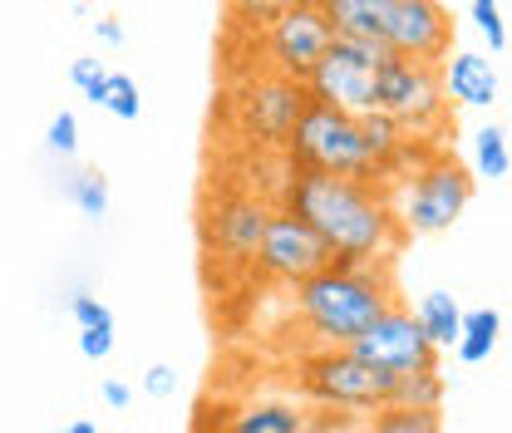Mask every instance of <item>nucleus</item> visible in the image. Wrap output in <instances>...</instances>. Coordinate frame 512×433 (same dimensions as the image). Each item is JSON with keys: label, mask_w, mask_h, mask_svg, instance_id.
Instances as JSON below:
<instances>
[{"label": "nucleus", "mask_w": 512, "mask_h": 433, "mask_svg": "<svg viewBox=\"0 0 512 433\" xmlns=\"http://www.w3.org/2000/svg\"><path fill=\"white\" fill-rule=\"evenodd\" d=\"M365 433H444V414H424V409H394V404H384L380 414H370Z\"/></svg>", "instance_id": "nucleus-20"}, {"label": "nucleus", "mask_w": 512, "mask_h": 433, "mask_svg": "<svg viewBox=\"0 0 512 433\" xmlns=\"http://www.w3.org/2000/svg\"><path fill=\"white\" fill-rule=\"evenodd\" d=\"M252 266L266 276V281L301 286V281H311L320 271H330L335 256H330V247L320 242L301 217H291V212L276 207V217H271V227H266V237H261V247H256Z\"/></svg>", "instance_id": "nucleus-11"}, {"label": "nucleus", "mask_w": 512, "mask_h": 433, "mask_svg": "<svg viewBox=\"0 0 512 433\" xmlns=\"http://www.w3.org/2000/svg\"><path fill=\"white\" fill-rule=\"evenodd\" d=\"M227 433H325L320 429V414L301 409V404H286V399H261L247 404Z\"/></svg>", "instance_id": "nucleus-15"}, {"label": "nucleus", "mask_w": 512, "mask_h": 433, "mask_svg": "<svg viewBox=\"0 0 512 433\" xmlns=\"http://www.w3.org/2000/svg\"><path fill=\"white\" fill-rule=\"evenodd\" d=\"M69 79H74V89H79V94H89V89H94V84H104L109 74H104V64L99 60H74L69 64Z\"/></svg>", "instance_id": "nucleus-29"}, {"label": "nucleus", "mask_w": 512, "mask_h": 433, "mask_svg": "<svg viewBox=\"0 0 512 433\" xmlns=\"http://www.w3.org/2000/svg\"><path fill=\"white\" fill-rule=\"evenodd\" d=\"M296 374H301V394L335 414H380L394 389V379L360 365L350 350H316L296 360Z\"/></svg>", "instance_id": "nucleus-5"}, {"label": "nucleus", "mask_w": 512, "mask_h": 433, "mask_svg": "<svg viewBox=\"0 0 512 433\" xmlns=\"http://www.w3.org/2000/svg\"><path fill=\"white\" fill-rule=\"evenodd\" d=\"M325 20L340 40H380V0H325Z\"/></svg>", "instance_id": "nucleus-16"}, {"label": "nucleus", "mask_w": 512, "mask_h": 433, "mask_svg": "<svg viewBox=\"0 0 512 433\" xmlns=\"http://www.w3.org/2000/svg\"><path fill=\"white\" fill-rule=\"evenodd\" d=\"M281 212L301 217L320 242L330 247L335 266H384L399 242L409 237L399 212L384 202L370 183L355 178H330L296 168L291 187L281 197Z\"/></svg>", "instance_id": "nucleus-1"}, {"label": "nucleus", "mask_w": 512, "mask_h": 433, "mask_svg": "<svg viewBox=\"0 0 512 433\" xmlns=\"http://www.w3.org/2000/svg\"><path fill=\"white\" fill-rule=\"evenodd\" d=\"M173 389H178V370H173V365H148V370H143V394L168 399Z\"/></svg>", "instance_id": "nucleus-27"}, {"label": "nucleus", "mask_w": 512, "mask_h": 433, "mask_svg": "<svg viewBox=\"0 0 512 433\" xmlns=\"http://www.w3.org/2000/svg\"><path fill=\"white\" fill-rule=\"evenodd\" d=\"M45 143H50V153H60V158H74V148H79V119L60 109L55 119H50V133H45Z\"/></svg>", "instance_id": "nucleus-26"}, {"label": "nucleus", "mask_w": 512, "mask_h": 433, "mask_svg": "<svg viewBox=\"0 0 512 433\" xmlns=\"http://www.w3.org/2000/svg\"><path fill=\"white\" fill-rule=\"evenodd\" d=\"M498 335H503V315L493 306L483 310H463V335H458V360L463 365H483L488 355H493V345H498Z\"/></svg>", "instance_id": "nucleus-19"}, {"label": "nucleus", "mask_w": 512, "mask_h": 433, "mask_svg": "<svg viewBox=\"0 0 512 433\" xmlns=\"http://www.w3.org/2000/svg\"><path fill=\"white\" fill-rule=\"evenodd\" d=\"M389 306L394 291L384 266H330L296 286V315L320 340V350H350Z\"/></svg>", "instance_id": "nucleus-2"}, {"label": "nucleus", "mask_w": 512, "mask_h": 433, "mask_svg": "<svg viewBox=\"0 0 512 433\" xmlns=\"http://www.w3.org/2000/svg\"><path fill=\"white\" fill-rule=\"evenodd\" d=\"M498 69L488 55L478 50H453L444 64V94L448 104H463V109H493L498 104Z\"/></svg>", "instance_id": "nucleus-14"}, {"label": "nucleus", "mask_w": 512, "mask_h": 433, "mask_svg": "<svg viewBox=\"0 0 512 433\" xmlns=\"http://www.w3.org/2000/svg\"><path fill=\"white\" fill-rule=\"evenodd\" d=\"M104 109H109L114 119H124V124H133V119H138V84H133L128 74H109Z\"/></svg>", "instance_id": "nucleus-25"}, {"label": "nucleus", "mask_w": 512, "mask_h": 433, "mask_svg": "<svg viewBox=\"0 0 512 433\" xmlns=\"http://www.w3.org/2000/svg\"><path fill=\"white\" fill-rule=\"evenodd\" d=\"M286 158L291 168H306V173H330V178H355L365 183L375 168H370V153H365V133L360 119L330 109V104H306V114L296 119L291 138H286Z\"/></svg>", "instance_id": "nucleus-3"}, {"label": "nucleus", "mask_w": 512, "mask_h": 433, "mask_svg": "<svg viewBox=\"0 0 512 433\" xmlns=\"http://www.w3.org/2000/svg\"><path fill=\"white\" fill-rule=\"evenodd\" d=\"M306 104H311V89L291 84L281 74H256L252 84L242 89V99H237L242 128L266 148H286V138H291L296 119L306 114Z\"/></svg>", "instance_id": "nucleus-13"}, {"label": "nucleus", "mask_w": 512, "mask_h": 433, "mask_svg": "<svg viewBox=\"0 0 512 433\" xmlns=\"http://www.w3.org/2000/svg\"><path fill=\"white\" fill-rule=\"evenodd\" d=\"M69 315H74L79 330H114V310L104 306L99 296H89V291H74L69 296Z\"/></svg>", "instance_id": "nucleus-24"}, {"label": "nucleus", "mask_w": 512, "mask_h": 433, "mask_svg": "<svg viewBox=\"0 0 512 433\" xmlns=\"http://www.w3.org/2000/svg\"><path fill=\"white\" fill-rule=\"evenodd\" d=\"M384 60H389L384 45L340 40L335 35L325 60L316 64V74L306 79V89H311L316 104H330V109H340L350 119H365V114H375V74H380Z\"/></svg>", "instance_id": "nucleus-7"}, {"label": "nucleus", "mask_w": 512, "mask_h": 433, "mask_svg": "<svg viewBox=\"0 0 512 433\" xmlns=\"http://www.w3.org/2000/svg\"><path fill=\"white\" fill-rule=\"evenodd\" d=\"M276 207L261 192H222L202 217V242L222 261H256V247L271 227Z\"/></svg>", "instance_id": "nucleus-12"}, {"label": "nucleus", "mask_w": 512, "mask_h": 433, "mask_svg": "<svg viewBox=\"0 0 512 433\" xmlns=\"http://www.w3.org/2000/svg\"><path fill=\"white\" fill-rule=\"evenodd\" d=\"M79 350H84V360H109L114 355V330H79Z\"/></svg>", "instance_id": "nucleus-28"}, {"label": "nucleus", "mask_w": 512, "mask_h": 433, "mask_svg": "<svg viewBox=\"0 0 512 433\" xmlns=\"http://www.w3.org/2000/svg\"><path fill=\"white\" fill-rule=\"evenodd\" d=\"M414 320L424 325V335L434 340V350H458V335H463V310L458 301L448 296V291H429L419 310H414Z\"/></svg>", "instance_id": "nucleus-17"}, {"label": "nucleus", "mask_w": 512, "mask_h": 433, "mask_svg": "<svg viewBox=\"0 0 512 433\" xmlns=\"http://www.w3.org/2000/svg\"><path fill=\"white\" fill-rule=\"evenodd\" d=\"M55 433H99V424H94V419H74V424H64V429H55Z\"/></svg>", "instance_id": "nucleus-32"}, {"label": "nucleus", "mask_w": 512, "mask_h": 433, "mask_svg": "<svg viewBox=\"0 0 512 433\" xmlns=\"http://www.w3.org/2000/svg\"><path fill=\"white\" fill-rule=\"evenodd\" d=\"M375 114L394 119L404 133H439L448 119L444 69L389 55L375 74Z\"/></svg>", "instance_id": "nucleus-4"}, {"label": "nucleus", "mask_w": 512, "mask_h": 433, "mask_svg": "<svg viewBox=\"0 0 512 433\" xmlns=\"http://www.w3.org/2000/svg\"><path fill=\"white\" fill-rule=\"evenodd\" d=\"M94 40H99V45H109V50H119V45H124V25H119V20H109V15H99V20H94Z\"/></svg>", "instance_id": "nucleus-31"}, {"label": "nucleus", "mask_w": 512, "mask_h": 433, "mask_svg": "<svg viewBox=\"0 0 512 433\" xmlns=\"http://www.w3.org/2000/svg\"><path fill=\"white\" fill-rule=\"evenodd\" d=\"M468 15H473L478 35L488 40V50H493V55H503V50H508V25H503V10H498L493 0H473V5H468Z\"/></svg>", "instance_id": "nucleus-23"}, {"label": "nucleus", "mask_w": 512, "mask_h": 433, "mask_svg": "<svg viewBox=\"0 0 512 433\" xmlns=\"http://www.w3.org/2000/svg\"><path fill=\"white\" fill-rule=\"evenodd\" d=\"M468 202H473V173L458 158L434 153L429 163L414 168V178H409V187H404V197H399L394 212H399L404 232L434 237V232H448L463 217Z\"/></svg>", "instance_id": "nucleus-6"}, {"label": "nucleus", "mask_w": 512, "mask_h": 433, "mask_svg": "<svg viewBox=\"0 0 512 433\" xmlns=\"http://www.w3.org/2000/svg\"><path fill=\"white\" fill-rule=\"evenodd\" d=\"M473 168H478V178H508L512 173L508 133L498 124H488L478 138H473Z\"/></svg>", "instance_id": "nucleus-21"}, {"label": "nucleus", "mask_w": 512, "mask_h": 433, "mask_svg": "<svg viewBox=\"0 0 512 433\" xmlns=\"http://www.w3.org/2000/svg\"><path fill=\"white\" fill-rule=\"evenodd\" d=\"M335 30L325 20V5L316 0H296V5H276L271 25H266V55H271V74L306 84L316 74V64L325 60Z\"/></svg>", "instance_id": "nucleus-8"}, {"label": "nucleus", "mask_w": 512, "mask_h": 433, "mask_svg": "<svg viewBox=\"0 0 512 433\" xmlns=\"http://www.w3.org/2000/svg\"><path fill=\"white\" fill-rule=\"evenodd\" d=\"M350 355H355L360 365H370L375 374H384V379H404V374L434 370V365H439L434 340L424 335V325L414 320V310H404V306L384 310L380 320H375V330H365V335L350 345Z\"/></svg>", "instance_id": "nucleus-10"}, {"label": "nucleus", "mask_w": 512, "mask_h": 433, "mask_svg": "<svg viewBox=\"0 0 512 433\" xmlns=\"http://www.w3.org/2000/svg\"><path fill=\"white\" fill-rule=\"evenodd\" d=\"M69 202L84 212V217H104L109 212V178L99 173V168H79L74 178H69Z\"/></svg>", "instance_id": "nucleus-22"}, {"label": "nucleus", "mask_w": 512, "mask_h": 433, "mask_svg": "<svg viewBox=\"0 0 512 433\" xmlns=\"http://www.w3.org/2000/svg\"><path fill=\"white\" fill-rule=\"evenodd\" d=\"M444 394H448V379L434 370H414L404 374V379H394V389H389V404L394 409H424V414H439L444 409Z\"/></svg>", "instance_id": "nucleus-18"}, {"label": "nucleus", "mask_w": 512, "mask_h": 433, "mask_svg": "<svg viewBox=\"0 0 512 433\" xmlns=\"http://www.w3.org/2000/svg\"><path fill=\"white\" fill-rule=\"evenodd\" d=\"M380 40L399 60L444 69L453 55V20L434 0H380Z\"/></svg>", "instance_id": "nucleus-9"}, {"label": "nucleus", "mask_w": 512, "mask_h": 433, "mask_svg": "<svg viewBox=\"0 0 512 433\" xmlns=\"http://www.w3.org/2000/svg\"><path fill=\"white\" fill-rule=\"evenodd\" d=\"M99 399H104L109 409H128V404H133V389H128L124 379H104V384H99Z\"/></svg>", "instance_id": "nucleus-30"}]
</instances>
